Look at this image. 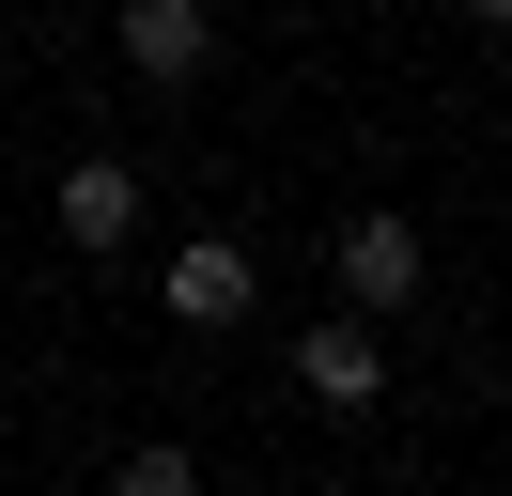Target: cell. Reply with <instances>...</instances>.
<instances>
[{
    "mask_svg": "<svg viewBox=\"0 0 512 496\" xmlns=\"http://www.w3.org/2000/svg\"><path fill=\"white\" fill-rule=\"evenodd\" d=\"M109 47L140 93H202L218 78V0H109Z\"/></svg>",
    "mask_w": 512,
    "mask_h": 496,
    "instance_id": "obj_1",
    "label": "cell"
},
{
    "mask_svg": "<svg viewBox=\"0 0 512 496\" xmlns=\"http://www.w3.org/2000/svg\"><path fill=\"white\" fill-rule=\"evenodd\" d=\"M109 496H202V450L187 434H140V450H109Z\"/></svg>",
    "mask_w": 512,
    "mask_h": 496,
    "instance_id": "obj_6",
    "label": "cell"
},
{
    "mask_svg": "<svg viewBox=\"0 0 512 496\" xmlns=\"http://www.w3.org/2000/svg\"><path fill=\"white\" fill-rule=\"evenodd\" d=\"M47 217H63V248L109 264V248H140V171H125V155H78V171L47 186Z\"/></svg>",
    "mask_w": 512,
    "mask_h": 496,
    "instance_id": "obj_5",
    "label": "cell"
},
{
    "mask_svg": "<svg viewBox=\"0 0 512 496\" xmlns=\"http://www.w3.org/2000/svg\"><path fill=\"white\" fill-rule=\"evenodd\" d=\"M466 16H481V47H512V0H466Z\"/></svg>",
    "mask_w": 512,
    "mask_h": 496,
    "instance_id": "obj_7",
    "label": "cell"
},
{
    "mask_svg": "<svg viewBox=\"0 0 512 496\" xmlns=\"http://www.w3.org/2000/svg\"><path fill=\"white\" fill-rule=\"evenodd\" d=\"M326 279H342V310H373V326H388V310H419V279H435V264H419V217L357 202L342 233H326Z\"/></svg>",
    "mask_w": 512,
    "mask_h": 496,
    "instance_id": "obj_2",
    "label": "cell"
},
{
    "mask_svg": "<svg viewBox=\"0 0 512 496\" xmlns=\"http://www.w3.org/2000/svg\"><path fill=\"white\" fill-rule=\"evenodd\" d=\"M295 403H326V419H373V403H388L373 310H311V326H295Z\"/></svg>",
    "mask_w": 512,
    "mask_h": 496,
    "instance_id": "obj_3",
    "label": "cell"
},
{
    "mask_svg": "<svg viewBox=\"0 0 512 496\" xmlns=\"http://www.w3.org/2000/svg\"><path fill=\"white\" fill-rule=\"evenodd\" d=\"M156 310H171V326H202V341H218V326H249V310H264V264H249L233 233H187V248L156 264Z\"/></svg>",
    "mask_w": 512,
    "mask_h": 496,
    "instance_id": "obj_4",
    "label": "cell"
}]
</instances>
